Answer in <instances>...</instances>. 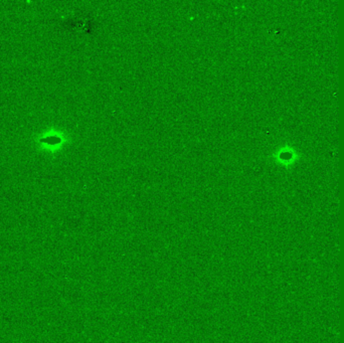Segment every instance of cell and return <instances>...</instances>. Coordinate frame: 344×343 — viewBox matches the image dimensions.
Returning a JSON list of instances; mask_svg holds the SVG:
<instances>
[{"mask_svg": "<svg viewBox=\"0 0 344 343\" xmlns=\"http://www.w3.org/2000/svg\"><path fill=\"white\" fill-rule=\"evenodd\" d=\"M301 155L302 154L298 151V149L294 146H291V145L284 146L278 152V156H279L280 162L285 163V164H292V163L298 161L299 158L301 157Z\"/></svg>", "mask_w": 344, "mask_h": 343, "instance_id": "obj_1", "label": "cell"}]
</instances>
